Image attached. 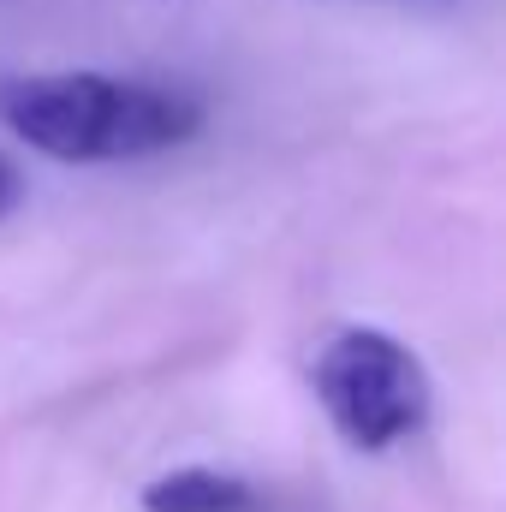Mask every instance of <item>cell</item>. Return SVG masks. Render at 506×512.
<instances>
[{
    "instance_id": "4",
    "label": "cell",
    "mask_w": 506,
    "mask_h": 512,
    "mask_svg": "<svg viewBox=\"0 0 506 512\" xmlns=\"http://www.w3.org/2000/svg\"><path fill=\"white\" fill-rule=\"evenodd\" d=\"M18 191H24V185H18V167H12V161L0 155V215H12V203H18Z\"/></svg>"
},
{
    "instance_id": "3",
    "label": "cell",
    "mask_w": 506,
    "mask_h": 512,
    "mask_svg": "<svg viewBox=\"0 0 506 512\" xmlns=\"http://www.w3.org/2000/svg\"><path fill=\"white\" fill-rule=\"evenodd\" d=\"M137 501H143V512H256L262 507V495H256L245 477L209 471V465L167 471V477H155Z\"/></svg>"
},
{
    "instance_id": "2",
    "label": "cell",
    "mask_w": 506,
    "mask_h": 512,
    "mask_svg": "<svg viewBox=\"0 0 506 512\" xmlns=\"http://www.w3.org/2000/svg\"><path fill=\"white\" fill-rule=\"evenodd\" d=\"M310 376H316V399L328 423L358 453H387L411 441L435 405V387H429V370L417 364V352L381 328H340L316 352Z\"/></svg>"
},
{
    "instance_id": "1",
    "label": "cell",
    "mask_w": 506,
    "mask_h": 512,
    "mask_svg": "<svg viewBox=\"0 0 506 512\" xmlns=\"http://www.w3.org/2000/svg\"><path fill=\"white\" fill-rule=\"evenodd\" d=\"M0 126L60 161H137L203 131V108L179 90L108 72H12L0 78Z\"/></svg>"
}]
</instances>
